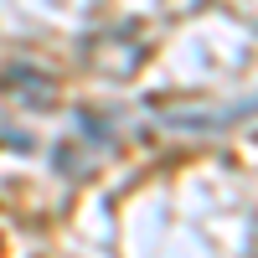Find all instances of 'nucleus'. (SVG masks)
<instances>
[{
  "label": "nucleus",
  "instance_id": "1",
  "mask_svg": "<svg viewBox=\"0 0 258 258\" xmlns=\"http://www.w3.org/2000/svg\"><path fill=\"white\" fill-rule=\"evenodd\" d=\"M0 88L6 93H21L26 103H52V83H47V73H36V68H11L6 78H0Z\"/></svg>",
  "mask_w": 258,
  "mask_h": 258
}]
</instances>
